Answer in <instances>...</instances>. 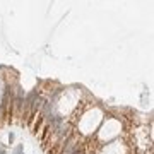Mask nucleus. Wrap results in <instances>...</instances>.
<instances>
[{
	"label": "nucleus",
	"mask_w": 154,
	"mask_h": 154,
	"mask_svg": "<svg viewBox=\"0 0 154 154\" xmlns=\"http://www.w3.org/2000/svg\"><path fill=\"white\" fill-rule=\"evenodd\" d=\"M21 152H22V146H19V147L15 149V152H14V154H21Z\"/></svg>",
	"instance_id": "obj_1"
},
{
	"label": "nucleus",
	"mask_w": 154,
	"mask_h": 154,
	"mask_svg": "<svg viewBox=\"0 0 154 154\" xmlns=\"http://www.w3.org/2000/svg\"><path fill=\"white\" fill-rule=\"evenodd\" d=\"M74 154H82V151H75V152H74Z\"/></svg>",
	"instance_id": "obj_2"
},
{
	"label": "nucleus",
	"mask_w": 154,
	"mask_h": 154,
	"mask_svg": "<svg viewBox=\"0 0 154 154\" xmlns=\"http://www.w3.org/2000/svg\"><path fill=\"white\" fill-rule=\"evenodd\" d=\"M0 154H5V152H4V149H0Z\"/></svg>",
	"instance_id": "obj_3"
}]
</instances>
